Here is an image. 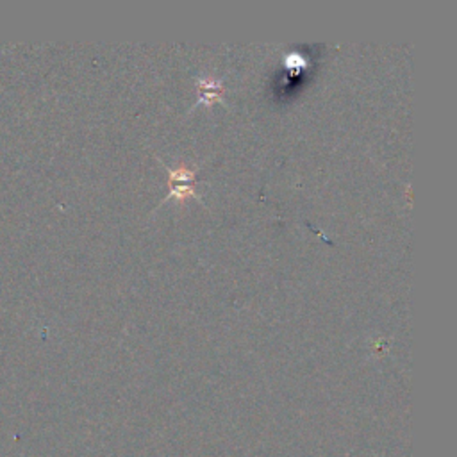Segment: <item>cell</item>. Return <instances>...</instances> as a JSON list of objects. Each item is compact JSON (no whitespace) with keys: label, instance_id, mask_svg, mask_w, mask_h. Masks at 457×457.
I'll return each mask as SVG.
<instances>
[{"label":"cell","instance_id":"1","mask_svg":"<svg viewBox=\"0 0 457 457\" xmlns=\"http://www.w3.org/2000/svg\"><path fill=\"white\" fill-rule=\"evenodd\" d=\"M197 88H198V104L202 105L213 104V102L220 101L221 94H224L221 79H213V77L197 79Z\"/></svg>","mask_w":457,"mask_h":457},{"label":"cell","instance_id":"2","mask_svg":"<svg viewBox=\"0 0 457 457\" xmlns=\"http://www.w3.org/2000/svg\"><path fill=\"white\" fill-rule=\"evenodd\" d=\"M168 174H170V186L172 184H193L197 177V172L188 167L168 168Z\"/></svg>","mask_w":457,"mask_h":457},{"label":"cell","instance_id":"3","mask_svg":"<svg viewBox=\"0 0 457 457\" xmlns=\"http://www.w3.org/2000/svg\"><path fill=\"white\" fill-rule=\"evenodd\" d=\"M200 198V193L197 191V188L193 184H172L170 193L167 195L165 200H170V198H177V200H186V198Z\"/></svg>","mask_w":457,"mask_h":457},{"label":"cell","instance_id":"4","mask_svg":"<svg viewBox=\"0 0 457 457\" xmlns=\"http://www.w3.org/2000/svg\"><path fill=\"white\" fill-rule=\"evenodd\" d=\"M284 65L291 70H299V68H304L306 66V59L304 56H300L299 52H291V54L284 56Z\"/></svg>","mask_w":457,"mask_h":457}]
</instances>
